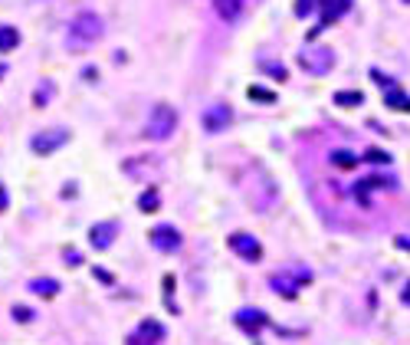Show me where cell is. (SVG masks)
<instances>
[{"label":"cell","instance_id":"obj_1","mask_svg":"<svg viewBox=\"0 0 410 345\" xmlns=\"http://www.w3.org/2000/svg\"><path fill=\"white\" fill-rule=\"evenodd\" d=\"M102 33H105L102 30V20L86 10V14H79L73 23H69L66 46H69V49H89L92 43H99V40H102Z\"/></svg>","mask_w":410,"mask_h":345},{"label":"cell","instance_id":"obj_2","mask_svg":"<svg viewBox=\"0 0 410 345\" xmlns=\"http://www.w3.org/2000/svg\"><path fill=\"white\" fill-rule=\"evenodd\" d=\"M177 109L168 102H158L151 109V115H148V125H145V135L155 138V142H168V138L174 135L177 129Z\"/></svg>","mask_w":410,"mask_h":345},{"label":"cell","instance_id":"obj_3","mask_svg":"<svg viewBox=\"0 0 410 345\" xmlns=\"http://www.w3.org/2000/svg\"><path fill=\"white\" fill-rule=\"evenodd\" d=\"M299 66L306 73L325 76V73H332V66H335V53H332V46H306L299 53Z\"/></svg>","mask_w":410,"mask_h":345},{"label":"cell","instance_id":"obj_4","mask_svg":"<svg viewBox=\"0 0 410 345\" xmlns=\"http://www.w3.org/2000/svg\"><path fill=\"white\" fill-rule=\"evenodd\" d=\"M69 142V132L66 129H46V132H40V135L30 138V148H33V155H53L56 148H62Z\"/></svg>","mask_w":410,"mask_h":345},{"label":"cell","instance_id":"obj_5","mask_svg":"<svg viewBox=\"0 0 410 345\" xmlns=\"http://www.w3.org/2000/svg\"><path fill=\"white\" fill-rule=\"evenodd\" d=\"M227 243H230V250H234L236 256H243V260H249V263H256V260L263 256V243L256 241V237H249V234H243V230L230 234Z\"/></svg>","mask_w":410,"mask_h":345},{"label":"cell","instance_id":"obj_6","mask_svg":"<svg viewBox=\"0 0 410 345\" xmlns=\"http://www.w3.org/2000/svg\"><path fill=\"white\" fill-rule=\"evenodd\" d=\"M164 339V326L158 322V319H141L138 322V329L128 335V345H158Z\"/></svg>","mask_w":410,"mask_h":345},{"label":"cell","instance_id":"obj_7","mask_svg":"<svg viewBox=\"0 0 410 345\" xmlns=\"http://www.w3.org/2000/svg\"><path fill=\"white\" fill-rule=\"evenodd\" d=\"M234 122V112H230V105H223V102H217V105H210L204 112V129L210 132V135H220V132H227V125Z\"/></svg>","mask_w":410,"mask_h":345},{"label":"cell","instance_id":"obj_8","mask_svg":"<svg viewBox=\"0 0 410 345\" xmlns=\"http://www.w3.org/2000/svg\"><path fill=\"white\" fill-rule=\"evenodd\" d=\"M148 241H151L155 250H161V254H174L177 247H181V234H177L174 227L161 224V227H155V230L148 234Z\"/></svg>","mask_w":410,"mask_h":345},{"label":"cell","instance_id":"obj_9","mask_svg":"<svg viewBox=\"0 0 410 345\" xmlns=\"http://www.w3.org/2000/svg\"><path fill=\"white\" fill-rule=\"evenodd\" d=\"M319 7H322V23L312 30V36H315V33H322L328 23H335L338 16L348 14V10H352V0H319Z\"/></svg>","mask_w":410,"mask_h":345},{"label":"cell","instance_id":"obj_10","mask_svg":"<svg viewBox=\"0 0 410 345\" xmlns=\"http://www.w3.org/2000/svg\"><path fill=\"white\" fill-rule=\"evenodd\" d=\"M115 234H118V224H115V221L95 224L92 230H89V243H92L95 250H109V247H112V241H115Z\"/></svg>","mask_w":410,"mask_h":345},{"label":"cell","instance_id":"obj_11","mask_svg":"<svg viewBox=\"0 0 410 345\" xmlns=\"http://www.w3.org/2000/svg\"><path fill=\"white\" fill-rule=\"evenodd\" d=\"M236 326H240V329H247L249 335H256L263 326H269V319H266L260 309H240V313H236Z\"/></svg>","mask_w":410,"mask_h":345},{"label":"cell","instance_id":"obj_12","mask_svg":"<svg viewBox=\"0 0 410 345\" xmlns=\"http://www.w3.org/2000/svg\"><path fill=\"white\" fill-rule=\"evenodd\" d=\"M269 286H273L276 293H282L286 300H295V296H299V280L286 276V273H276V276H269Z\"/></svg>","mask_w":410,"mask_h":345},{"label":"cell","instance_id":"obj_13","mask_svg":"<svg viewBox=\"0 0 410 345\" xmlns=\"http://www.w3.org/2000/svg\"><path fill=\"white\" fill-rule=\"evenodd\" d=\"M384 105H391L394 112H410V96H407L404 89L391 86V89L384 92Z\"/></svg>","mask_w":410,"mask_h":345},{"label":"cell","instance_id":"obj_14","mask_svg":"<svg viewBox=\"0 0 410 345\" xmlns=\"http://www.w3.org/2000/svg\"><path fill=\"white\" fill-rule=\"evenodd\" d=\"M214 7H217V14L223 20H236L243 14V0H214Z\"/></svg>","mask_w":410,"mask_h":345},{"label":"cell","instance_id":"obj_15","mask_svg":"<svg viewBox=\"0 0 410 345\" xmlns=\"http://www.w3.org/2000/svg\"><path fill=\"white\" fill-rule=\"evenodd\" d=\"M20 46V30L16 27H0V53H10Z\"/></svg>","mask_w":410,"mask_h":345},{"label":"cell","instance_id":"obj_16","mask_svg":"<svg viewBox=\"0 0 410 345\" xmlns=\"http://www.w3.org/2000/svg\"><path fill=\"white\" fill-rule=\"evenodd\" d=\"M30 289H33L36 296H43V300H53V296L59 293V283H56V280H33Z\"/></svg>","mask_w":410,"mask_h":345},{"label":"cell","instance_id":"obj_17","mask_svg":"<svg viewBox=\"0 0 410 345\" xmlns=\"http://www.w3.org/2000/svg\"><path fill=\"white\" fill-rule=\"evenodd\" d=\"M358 155H352V151H345V148H338V151H332V165L335 168H358Z\"/></svg>","mask_w":410,"mask_h":345},{"label":"cell","instance_id":"obj_18","mask_svg":"<svg viewBox=\"0 0 410 345\" xmlns=\"http://www.w3.org/2000/svg\"><path fill=\"white\" fill-rule=\"evenodd\" d=\"M365 102V96L361 92H335V105H345V109H354V105H361Z\"/></svg>","mask_w":410,"mask_h":345},{"label":"cell","instance_id":"obj_19","mask_svg":"<svg viewBox=\"0 0 410 345\" xmlns=\"http://www.w3.org/2000/svg\"><path fill=\"white\" fill-rule=\"evenodd\" d=\"M49 96H53V82L43 79V82L36 86V92H33V105H40V109H43V105L49 102Z\"/></svg>","mask_w":410,"mask_h":345},{"label":"cell","instance_id":"obj_20","mask_svg":"<svg viewBox=\"0 0 410 345\" xmlns=\"http://www.w3.org/2000/svg\"><path fill=\"white\" fill-rule=\"evenodd\" d=\"M138 208L145 210V214H151V210H158V191L151 188V191H145V194L138 197Z\"/></svg>","mask_w":410,"mask_h":345},{"label":"cell","instance_id":"obj_21","mask_svg":"<svg viewBox=\"0 0 410 345\" xmlns=\"http://www.w3.org/2000/svg\"><path fill=\"white\" fill-rule=\"evenodd\" d=\"M247 96L249 99H256V102H276V96H273L269 89H263V86H249Z\"/></svg>","mask_w":410,"mask_h":345},{"label":"cell","instance_id":"obj_22","mask_svg":"<svg viewBox=\"0 0 410 345\" xmlns=\"http://www.w3.org/2000/svg\"><path fill=\"white\" fill-rule=\"evenodd\" d=\"M365 162H371V165H387V162H391V155H387V151H381V148H371L365 155Z\"/></svg>","mask_w":410,"mask_h":345},{"label":"cell","instance_id":"obj_23","mask_svg":"<svg viewBox=\"0 0 410 345\" xmlns=\"http://www.w3.org/2000/svg\"><path fill=\"white\" fill-rule=\"evenodd\" d=\"M263 69H266L269 76H276L279 82H282V79L289 76V73H286V66H282V63H269V60H266V63H263Z\"/></svg>","mask_w":410,"mask_h":345},{"label":"cell","instance_id":"obj_24","mask_svg":"<svg viewBox=\"0 0 410 345\" xmlns=\"http://www.w3.org/2000/svg\"><path fill=\"white\" fill-rule=\"evenodd\" d=\"M171 289H174V276L168 273V276H164V296H168V309H171V313H177V302L171 300Z\"/></svg>","mask_w":410,"mask_h":345},{"label":"cell","instance_id":"obj_25","mask_svg":"<svg viewBox=\"0 0 410 345\" xmlns=\"http://www.w3.org/2000/svg\"><path fill=\"white\" fill-rule=\"evenodd\" d=\"M315 10V0H295V16H308Z\"/></svg>","mask_w":410,"mask_h":345},{"label":"cell","instance_id":"obj_26","mask_svg":"<svg viewBox=\"0 0 410 345\" xmlns=\"http://www.w3.org/2000/svg\"><path fill=\"white\" fill-rule=\"evenodd\" d=\"M14 319L16 322H30V319H33V309H27V306H14Z\"/></svg>","mask_w":410,"mask_h":345},{"label":"cell","instance_id":"obj_27","mask_svg":"<svg viewBox=\"0 0 410 345\" xmlns=\"http://www.w3.org/2000/svg\"><path fill=\"white\" fill-rule=\"evenodd\" d=\"M371 76H374V82H378V86H387V89H391V86H394V82H391V79H387V76H381V73H378V69H374V73H371Z\"/></svg>","mask_w":410,"mask_h":345},{"label":"cell","instance_id":"obj_28","mask_svg":"<svg viewBox=\"0 0 410 345\" xmlns=\"http://www.w3.org/2000/svg\"><path fill=\"white\" fill-rule=\"evenodd\" d=\"M7 204H10V197H7V188H3V184H0V214H3V210H7Z\"/></svg>","mask_w":410,"mask_h":345},{"label":"cell","instance_id":"obj_29","mask_svg":"<svg viewBox=\"0 0 410 345\" xmlns=\"http://www.w3.org/2000/svg\"><path fill=\"white\" fill-rule=\"evenodd\" d=\"M66 260H69V267H79V254L76 250H66Z\"/></svg>","mask_w":410,"mask_h":345},{"label":"cell","instance_id":"obj_30","mask_svg":"<svg viewBox=\"0 0 410 345\" xmlns=\"http://www.w3.org/2000/svg\"><path fill=\"white\" fill-rule=\"evenodd\" d=\"M397 247H400V250H410V241H407V237H397Z\"/></svg>","mask_w":410,"mask_h":345},{"label":"cell","instance_id":"obj_31","mask_svg":"<svg viewBox=\"0 0 410 345\" xmlns=\"http://www.w3.org/2000/svg\"><path fill=\"white\" fill-rule=\"evenodd\" d=\"M400 300H404V306H410V283L404 286V293H400Z\"/></svg>","mask_w":410,"mask_h":345},{"label":"cell","instance_id":"obj_32","mask_svg":"<svg viewBox=\"0 0 410 345\" xmlns=\"http://www.w3.org/2000/svg\"><path fill=\"white\" fill-rule=\"evenodd\" d=\"M3 76H7V66H3V63H0V79H3Z\"/></svg>","mask_w":410,"mask_h":345}]
</instances>
